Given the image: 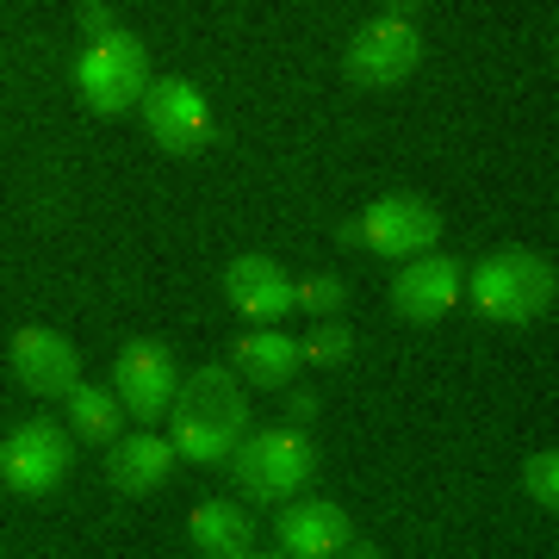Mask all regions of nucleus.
<instances>
[{
    "mask_svg": "<svg viewBox=\"0 0 559 559\" xmlns=\"http://www.w3.org/2000/svg\"><path fill=\"white\" fill-rule=\"evenodd\" d=\"M168 417H175V454L218 466L249 436V392H242V380L230 367H200V373H187L175 385Z\"/></svg>",
    "mask_w": 559,
    "mask_h": 559,
    "instance_id": "1",
    "label": "nucleus"
},
{
    "mask_svg": "<svg viewBox=\"0 0 559 559\" xmlns=\"http://www.w3.org/2000/svg\"><path fill=\"white\" fill-rule=\"evenodd\" d=\"M559 274L554 261L535 255V249H503V255L479 261L473 267V299L491 323H535L554 311Z\"/></svg>",
    "mask_w": 559,
    "mask_h": 559,
    "instance_id": "2",
    "label": "nucleus"
},
{
    "mask_svg": "<svg viewBox=\"0 0 559 559\" xmlns=\"http://www.w3.org/2000/svg\"><path fill=\"white\" fill-rule=\"evenodd\" d=\"M75 87L100 119L131 112V106L143 100V87H150V57H143V44L131 38V32H119V25L100 32V38H87V50H81V62H75Z\"/></svg>",
    "mask_w": 559,
    "mask_h": 559,
    "instance_id": "3",
    "label": "nucleus"
},
{
    "mask_svg": "<svg viewBox=\"0 0 559 559\" xmlns=\"http://www.w3.org/2000/svg\"><path fill=\"white\" fill-rule=\"evenodd\" d=\"M237 485L249 498H299L305 485L318 479V454H311V441L293 436V429H261V436H242L237 441Z\"/></svg>",
    "mask_w": 559,
    "mask_h": 559,
    "instance_id": "4",
    "label": "nucleus"
},
{
    "mask_svg": "<svg viewBox=\"0 0 559 559\" xmlns=\"http://www.w3.org/2000/svg\"><path fill=\"white\" fill-rule=\"evenodd\" d=\"M75 466V448H69V429L50 417L20 423L13 436L0 441V485L13 498H50Z\"/></svg>",
    "mask_w": 559,
    "mask_h": 559,
    "instance_id": "5",
    "label": "nucleus"
},
{
    "mask_svg": "<svg viewBox=\"0 0 559 559\" xmlns=\"http://www.w3.org/2000/svg\"><path fill=\"white\" fill-rule=\"evenodd\" d=\"M348 237L367 242L385 261H411V255H423V249L441 242V212L429 200H417V193H385V200L367 205L360 224H342V242Z\"/></svg>",
    "mask_w": 559,
    "mask_h": 559,
    "instance_id": "6",
    "label": "nucleus"
},
{
    "mask_svg": "<svg viewBox=\"0 0 559 559\" xmlns=\"http://www.w3.org/2000/svg\"><path fill=\"white\" fill-rule=\"evenodd\" d=\"M138 106H143L150 138H156L168 156H200L205 143H212V106H205V94H200L187 75L150 81Z\"/></svg>",
    "mask_w": 559,
    "mask_h": 559,
    "instance_id": "7",
    "label": "nucleus"
},
{
    "mask_svg": "<svg viewBox=\"0 0 559 559\" xmlns=\"http://www.w3.org/2000/svg\"><path fill=\"white\" fill-rule=\"evenodd\" d=\"M417 62H423V38H417V25L411 20H380V25H367L355 44H348V57H342V69H348V81L355 87H399V81L417 75Z\"/></svg>",
    "mask_w": 559,
    "mask_h": 559,
    "instance_id": "8",
    "label": "nucleus"
},
{
    "mask_svg": "<svg viewBox=\"0 0 559 559\" xmlns=\"http://www.w3.org/2000/svg\"><path fill=\"white\" fill-rule=\"evenodd\" d=\"M175 385H180L175 355H168L156 336L124 342L119 367H112V392H119V404L131 411V417H138V423L168 417V404H175Z\"/></svg>",
    "mask_w": 559,
    "mask_h": 559,
    "instance_id": "9",
    "label": "nucleus"
},
{
    "mask_svg": "<svg viewBox=\"0 0 559 559\" xmlns=\"http://www.w3.org/2000/svg\"><path fill=\"white\" fill-rule=\"evenodd\" d=\"M460 286H466V267H460L454 255L423 249V255L399 261V280H392V311H399L404 323H441L460 305Z\"/></svg>",
    "mask_w": 559,
    "mask_h": 559,
    "instance_id": "10",
    "label": "nucleus"
},
{
    "mask_svg": "<svg viewBox=\"0 0 559 559\" xmlns=\"http://www.w3.org/2000/svg\"><path fill=\"white\" fill-rule=\"evenodd\" d=\"M7 360H13V380L32 399H69L81 385L75 342L62 336V330H44V323H25L20 336H13V348H7Z\"/></svg>",
    "mask_w": 559,
    "mask_h": 559,
    "instance_id": "11",
    "label": "nucleus"
},
{
    "mask_svg": "<svg viewBox=\"0 0 559 559\" xmlns=\"http://www.w3.org/2000/svg\"><path fill=\"white\" fill-rule=\"evenodd\" d=\"M224 299L237 305L249 323H280L299 311V280L286 274L274 255H237L224 267Z\"/></svg>",
    "mask_w": 559,
    "mask_h": 559,
    "instance_id": "12",
    "label": "nucleus"
},
{
    "mask_svg": "<svg viewBox=\"0 0 559 559\" xmlns=\"http://www.w3.org/2000/svg\"><path fill=\"white\" fill-rule=\"evenodd\" d=\"M168 473H175V441H162L150 423H143V436L112 441V454H106V485L124 491V498H150V491H162Z\"/></svg>",
    "mask_w": 559,
    "mask_h": 559,
    "instance_id": "13",
    "label": "nucleus"
},
{
    "mask_svg": "<svg viewBox=\"0 0 559 559\" xmlns=\"http://www.w3.org/2000/svg\"><path fill=\"white\" fill-rule=\"evenodd\" d=\"M280 547L293 559H330L355 547V528H348V516L336 503H293L280 516Z\"/></svg>",
    "mask_w": 559,
    "mask_h": 559,
    "instance_id": "14",
    "label": "nucleus"
},
{
    "mask_svg": "<svg viewBox=\"0 0 559 559\" xmlns=\"http://www.w3.org/2000/svg\"><path fill=\"white\" fill-rule=\"evenodd\" d=\"M230 373L261 385V392H286L293 373H299V342L280 336V330H249V336H237V348H230Z\"/></svg>",
    "mask_w": 559,
    "mask_h": 559,
    "instance_id": "15",
    "label": "nucleus"
},
{
    "mask_svg": "<svg viewBox=\"0 0 559 559\" xmlns=\"http://www.w3.org/2000/svg\"><path fill=\"white\" fill-rule=\"evenodd\" d=\"M187 528H193V547H200V554H212V559L255 554V522H249V510H242V503H230V498L200 503Z\"/></svg>",
    "mask_w": 559,
    "mask_h": 559,
    "instance_id": "16",
    "label": "nucleus"
},
{
    "mask_svg": "<svg viewBox=\"0 0 559 559\" xmlns=\"http://www.w3.org/2000/svg\"><path fill=\"white\" fill-rule=\"evenodd\" d=\"M119 423H124L119 392H100V385H75V392H69V429H75L81 441L112 448V441H119Z\"/></svg>",
    "mask_w": 559,
    "mask_h": 559,
    "instance_id": "17",
    "label": "nucleus"
},
{
    "mask_svg": "<svg viewBox=\"0 0 559 559\" xmlns=\"http://www.w3.org/2000/svg\"><path fill=\"white\" fill-rule=\"evenodd\" d=\"M355 355V336H348V323L323 318L311 336L299 342V360H311V367H342V360Z\"/></svg>",
    "mask_w": 559,
    "mask_h": 559,
    "instance_id": "18",
    "label": "nucleus"
},
{
    "mask_svg": "<svg viewBox=\"0 0 559 559\" xmlns=\"http://www.w3.org/2000/svg\"><path fill=\"white\" fill-rule=\"evenodd\" d=\"M522 485H528V498H535L540 510H559V454H554V448L528 454V466H522Z\"/></svg>",
    "mask_w": 559,
    "mask_h": 559,
    "instance_id": "19",
    "label": "nucleus"
},
{
    "mask_svg": "<svg viewBox=\"0 0 559 559\" xmlns=\"http://www.w3.org/2000/svg\"><path fill=\"white\" fill-rule=\"evenodd\" d=\"M342 299H348V293H342L336 274H305V280H299V311H318V318H330Z\"/></svg>",
    "mask_w": 559,
    "mask_h": 559,
    "instance_id": "20",
    "label": "nucleus"
},
{
    "mask_svg": "<svg viewBox=\"0 0 559 559\" xmlns=\"http://www.w3.org/2000/svg\"><path fill=\"white\" fill-rule=\"evenodd\" d=\"M81 25H87V38L112 32V7H106V0H87V7H81Z\"/></svg>",
    "mask_w": 559,
    "mask_h": 559,
    "instance_id": "21",
    "label": "nucleus"
},
{
    "mask_svg": "<svg viewBox=\"0 0 559 559\" xmlns=\"http://www.w3.org/2000/svg\"><path fill=\"white\" fill-rule=\"evenodd\" d=\"M392 7V20H411V13H423V0H385Z\"/></svg>",
    "mask_w": 559,
    "mask_h": 559,
    "instance_id": "22",
    "label": "nucleus"
}]
</instances>
